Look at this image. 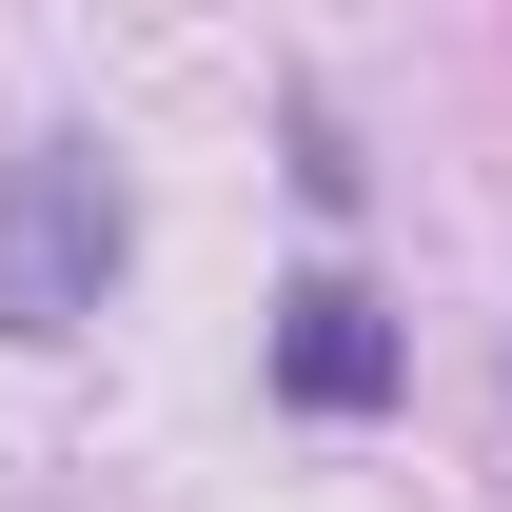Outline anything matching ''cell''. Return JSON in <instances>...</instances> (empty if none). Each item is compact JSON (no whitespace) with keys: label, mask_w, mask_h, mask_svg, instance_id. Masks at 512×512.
<instances>
[{"label":"cell","mask_w":512,"mask_h":512,"mask_svg":"<svg viewBox=\"0 0 512 512\" xmlns=\"http://www.w3.org/2000/svg\"><path fill=\"white\" fill-rule=\"evenodd\" d=\"M119 256H138L119 158H99L79 119H40L20 158H0V316H20V335H79L99 296H119Z\"/></svg>","instance_id":"1"},{"label":"cell","mask_w":512,"mask_h":512,"mask_svg":"<svg viewBox=\"0 0 512 512\" xmlns=\"http://www.w3.org/2000/svg\"><path fill=\"white\" fill-rule=\"evenodd\" d=\"M394 375H414V355H394V316L355 276H296V296H276V394H296V414H375Z\"/></svg>","instance_id":"2"}]
</instances>
